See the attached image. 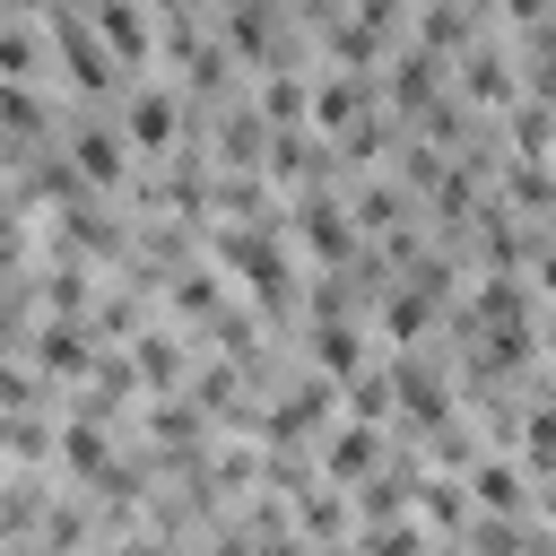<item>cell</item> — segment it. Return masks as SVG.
Segmentation results:
<instances>
[{
  "label": "cell",
  "mask_w": 556,
  "mask_h": 556,
  "mask_svg": "<svg viewBox=\"0 0 556 556\" xmlns=\"http://www.w3.org/2000/svg\"><path fill=\"white\" fill-rule=\"evenodd\" d=\"M61 156H70V174H78L87 191H122V182H130V139H122L104 113H78L70 139H61Z\"/></svg>",
  "instance_id": "obj_1"
},
{
  "label": "cell",
  "mask_w": 556,
  "mask_h": 556,
  "mask_svg": "<svg viewBox=\"0 0 556 556\" xmlns=\"http://www.w3.org/2000/svg\"><path fill=\"white\" fill-rule=\"evenodd\" d=\"M295 235H304V252H313L321 269H348V261H356V243H365V235H356V217H348V200H339V191H321V182H304V191H295Z\"/></svg>",
  "instance_id": "obj_2"
},
{
  "label": "cell",
  "mask_w": 556,
  "mask_h": 556,
  "mask_svg": "<svg viewBox=\"0 0 556 556\" xmlns=\"http://www.w3.org/2000/svg\"><path fill=\"white\" fill-rule=\"evenodd\" d=\"M43 43H52V61L78 78V96H113V78H122V70H113V52L96 43V26H87V17L43 9Z\"/></svg>",
  "instance_id": "obj_3"
},
{
  "label": "cell",
  "mask_w": 556,
  "mask_h": 556,
  "mask_svg": "<svg viewBox=\"0 0 556 556\" xmlns=\"http://www.w3.org/2000/svg\"><path fill=\"white\" fill-rule=\"evenodd\" d=\"M391 417H408V426H426V434L452 426V382H443L434 356H400V365H391Z\"/></svg>",
  "instance_id": "obj_4"
},
{
  "label": "cell",
  "mask_w": 556,
  "mask_h": 556,
  "mask_svg": "<svg viewBox=\"0 0 556 556\" xmlns=\"http://www.w3.org/2000/svg\"><path fill=\"white\" fill-rule=\"evenodd\" d=\"M122 139L130 148H182V96L165 78H130L122 96Z\"/></svg>",
  "instance_id": "obj_5"
},
{
  "label": "cell",
  "mask_w": 556,
  "mask_h": 556,
  "mask_svg": "<svg viewBox=\"0 0 556 556\" xmlns=\"http://www.w3.org/2000/svg\"><path fill=\"white\" fill-rule=\"evenodd\" d=\"M87 26H96V43L113 52V70H148L156 61V9H130V0H104V9H87Z\"/></svg>",
  "instance_id": "obj_6"
},
{
  "label": "cell",
  "mask_w": 556,
  "mask_h": 556,
  "mask_svg": "<svg viewBox=\"0 0 556 556\" xmlns=\"http://www.w3.org/2000/svg\"><path fill=\"white\" fill-rule=\"evenodd\" d=\"M469 504H478L486 521H521V513H530V486H521L513 460H486V452H478V460H469Z\"/></svg>",
  "instance_id": "obj_7"
},
{
  "label": "cell",
  "mask_w": 556,
  "mask_h": 556,
  "mask_svg": "<svg viewBox=\"0 0 556 556\" xmlns=\"http://www.w3.org/2000/svg\"><path fill=\"white\" fill-rule=\"evenodd\" d=\"M87 348H96V339H87V321H43V330H35V365H43V374H70V382H78V374H96V356H87Z\"/></svg>",
  "instance_id": "obj_8"
},
{
  "label": "cell",
  "mask_w": 556,
  "mask_h": 556,
  "mask_svg": "<svg viewBox=\"0 0 556 556\" xmlns=\"http://www.w3.org/2000/svg\"><path fill=\"white\" fill-rule=\"evenodd\" d=\"M374 460H382V434H374L365 417H356V426H339V434L321 443V469H330V478H356V486H365V478H374Z\"/></svg>",
  "instance_id": "obj_9"
},
{
  "label": "cell",
  "mask_w": 556,
  "mask_h": 556,
  "mask_svg": "<svg viewBox=\"0 0 556 556\" xmlns=\"http://www.w3.org/2000/svg\"><path fill=\"white\" fill-rule=\"evenodd\" d=\"M174 374H182V348H174L165 330H148V339L130 348V382H148V391H174Z\"/></svg>",
  "instance_id": "obj_10"
},
{
  "label": "cell",
  "mask_w": 556,
  "mask_h": 556,
  "mask_svg": "<svg viewBox=\"0 0 556 556\" xmlns=\"http://www.w3.org/2000/svg\"><path fill=\"white\" fill-rule=\"evenodd\" d=\"M530 460H556V408L530 417Z\"/></svg>",
  "instance_id": "obj_11"
},
{
  "label": "cell",
  "mask_w": 556,
  "mask_h": 556,
  "mask_svg": "<svg viewBox=\"0 0 556 556\" xmlns=\"http://www.w3.org/2000/svg\"><path fill=\"white\" fill-rule=\"evenodd\" d=\"M530 269H539V295H556V243H547V252H539Z\"/></svg>",
  "instance_id": "obj_12"
},
{
  "label": "cell",
  "mask_w": 556,
  "mask_h": 556,
  "mask_svg": "<svg viewBox=\"0 0 556 556\" xmlns=\"http://www.w3.org/2000/svg\"><path fill=\"white\" fill-rule=\"evenodd\" d=\"M321 556H348V547H321Z\"/></svg>",
  "instance_id": "obj_13"
}]
</instances>
